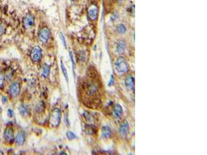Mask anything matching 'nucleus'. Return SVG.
<instances>
[{"label":"nucleus","instance_id":"obj_16","mask_svg":"<svg viewBox=\"0 0 207 155\" xmlns=\"http://www.w3.org/2000/svg\"><path fill=\"white\" fill-rule=\"evenodd\" d=\"M117 31H118V33L120 34H124L126 32V28L123 24H119L117 26Z\"/></svg>","mask_w":207,"mask_h":155},{"label":"nucleus","instance_id":"obj_22","mask_svg":"<svg viewBox=\"0 0 207 155\" xmlns=\"http://www.w3.org/2000/svg\"><path fill=\"white\" fill-rule=\"evenodd\" d=\"M8 115L9 117H12V116L14 115V112H13L12 110L9 109V110H8Z\"/></svg>","mask_w":207,"mask_h":155},{"label":"nucleus","instance_id":"obj_24","mask_svg":"<svg viewBox=\"0 0 207 155\" xmlns=\"http://www.w3.org/2000/svg\"><path fill=\"white\" fill-rule=\"evenodd\" d=\"M113 82H114V79H113V75H111V78L110 81H109V86H111V85H113Z\"/></svg>","mask_w":207,"mask_h":155},{"label":"nucleus","instance_id":"obj_20","mask_svg":"<svg viewBox=\"0 0 207 155\" xmlns=\"http://www.w3.org/2000/svg\"><path fill=\"white\" fill-rule=\"evenodd\" d=\"M60 38L61 40L62 43L63 44L64 46L65 47V48H67V42H66V40L65 38V37H64V35L62 34V33H60Z\"/></svg>","mask_w":207,"mask_h":155},{"label":"nucleus","instance_id":"obj_13","mask_svg":"<svg viewBox=\"0 0 207 155\" xmlns=\"http://www.w3.org/2000/svg\"><path fill=\"white\" fill-rule=\"evenodd\" d=\"M16 142L18 145H22L25 141V135L23 132H20L16 137Z\"/></svg>","mask_w":207,"mask_h":155},{"label":"nucleus","instance_id":"obj_8","mask_svg":"<svg viewBox=\"0 0 207 155\" xmlns=\"http://www.w3.org/2000/svg\"><path fill=\"white\" fill-rule=\"evenodd\" d=\"M125 84L126 87L132 91L135 90V79L132 76H128L125 79Z\"/></svg>","mask_w":207,"mask_h":155},{"label":"nucleus","instance_id":"obj_1","mask_svg":"<svg viewBox=\"0 0 207 155\" xmlns=\"http://www.w3.org/2000/svg\"><path fill=\"white\" fill-rule=\"evenodd\" d=\"M115 69L120 74L127 72L128 70V65L126 61L123 57H120L116 60L115 63Z\"/></svg>","mask_w":207,"mask_h":155},{"label":"nucleus","instance_id":"obj_15","mask_svg":"<svg viewBox=\"0 0 207 155\" xmlns=\"http://www.w3.org/2000/svg\"><path fill=\"white\" fill-rule=\"evenodd\" d=\"M50 71V67L48 65L43 64L42 68V75L44 77L47 78L48 77L49 75Z\"/></svg>","mask_w":207,"mask_h":155},{"label":"nucleus","instance_id":"obj_23","mask_svg":"<svg viewBox=\"0 0 207 155\" xmlns=\"http://www.w3.org/2000/svg\"><path fill=\"white\" fill-rule=\"evenodd\" d=\"M4 31H5V29L4 28L3 26L0 24V35H2L4 33Z\"/></svg>","mask_w":207,"mask_h":155},{"label":"nucleus","instance_id":"obj_25","mask_svg":"<svg viewBox=\"0 0 207 155\" xmlns=\"http://www.w3.org/2000/svg\"><path fill=\"white\" fill-rule=\"evenodd\" d=\"M7 101V98H6V97H5V96H3L2 97V102H3V103H5V102H6Z\"/></svg>","mask_w":207,"mask_h":155},{"label":"nucleus","instance_id":"obj_5","mask_svg":"<svg viewBox=\"0 0 207 155\" xmlns=\"http://www.w3.org/2000/svg\"><path fill=\"white\" fill-rule=\"evenodd\" d=\"M98 8L96 5H91L90 6L88 9V16L91 20L92 21L96 20L98 17Z\"/></svg>","mask_w":207,"mask_h":155},{"label":"nucleus","instance_id":"obj_19","mask_svg":"<svg viewBox=\"0 0 207 155\" xmlns=\"http://www.w3.org/2000/svg\"><path fill=\"white\" fill-rule=\"evenodd\" d=\"M67 135L68 139L70 140L75 139L76 138V135H75L74 133L71 131L67 132Z\"/></svg>","mask_w":207,"mask_h":155},{"label":"nucleus","instance_id":"obj_11","mask_svg":"<svg viewBox=\"0 0 207 155\" xmlns=\"http://www.w3.org/2000/svg\"><path fill=\"white\" fill-rule=\"evenodd\" d=\"M113 112L117 117H120L123 114V108L119 103H116L113 108Z\"/></svg>","mask_w":207,"mask_h":155},{"label":"nucleus","instance_id":"obj_12","mask_svg":"<svg viewBox=\"0 0 207 155\" xmlns=\"http://www.w3.org/2000/svg\"><path fill=\"white\" fill-rule=\"evenodd\" d=\"M102 135L103 137L105 139H108L111 137L112 131L109 127L104 126L102 128Z\"/></svg>","mask_w":207,"mask_h":155},{"label":"nucleus","instance_id":"obj_21","mask_svg":"<svg viewBox=\"0 0 207 155\" xmlns=\"http://www.w3.org/2000/svg\"><path fill=\"white\" fill-rule=\"evenodd\" d=\"M4 81V76H3V75L0 72V88H2L3 86Z\"/></svg>","mask_w":207,"mask_h":155},{"label":"nucleus","instance_id":"obj_14","mask_svg":"<svg viewBox=\"0 0 207 155\" xmlns=\"http://www.w3.org/2000/svg\"><path fill=\"white\" fill-rule=\"evenodd\" d=\"M126 44L123 40H120L118 42L116 46L117 51L120 54H122L125 51L126 49Z\"/></svg>","mask_w":207,"mask_h":155},{"label":"nucleus","instance_id":"obj_2","mask_svg":"<svg viewBox=\"0 0 207 155\" xmlns=\"http://www.w3.org/2000/svg\"><path fill=\"white\" fill-rule=\"evenodd\" d=\"M61 114L58 108H54L51 112L49 119V124L52 127H57L61 121Z\"/></svg>","mask_w":207,"mask_h":155},{"label":"nucleus","instance_id":"obj_6","mask_svg":"<svg viewBox=\"0 0 207 155\" xmlns=\"http://www.w3.org/2000/svg\"><path fill=\"white\" fill-rule=\"evenodd\" d=\"M34 24L33 16L30 14H28L23 19V25L26 28H31Z\"/></svg>","mask_w":207,"mask_h":155},{"label":"nucleus","instance_id":"obj_4","mask_svg":"<svg viewBox=\"0 0 207 155\" xmlns=\"http://www.w3.org/2000/svg\"><path fill=\"white\" fill-rule=\"evenodd\" d=\"M50 35V32L48 28H42L39 32V38L42 42L46 43L49 39Z\"/></svg>","mask_w":207,"mask_h":155},{"label":"nucleus","instance_id":"obj_3","mask_svg":"<svg viewBox=\"0 0 207 155\" xmlns=\"http://www.w3.org/2000/svg\"><path fill=\"white\" fill-rule=\"evenodd\" d=\"M31 58L33 62H37L41 61L42 57V51L39 46H35L32 50Z\"/></svg>","mask_w":207,"mask_h":155},{"label":"nucleus","instance_id":"obj_18","mask_svg":"<svg viewBox=\"0 0 207 155\" xmlns=\"http://www.w3.org/2000/svg\"><path fill=\"white\" fill-rule=\"evenodd\" d=\"M69 57L71 58V60L72 61V68H73V70L74 72L75 68H76V64H75V62L74 59V55L72 53V52L69 51Z\"/></svg>","mask_w":207,"mask_h":155},{"label":"nucleus","instance_id":"obj_10","mask_svg":"<svg viewBox=\"0 0 207 155\" xmlns=\"http://www.w3.org/2000/svg\"><path fill=\"white\" fill-rule=\"evenodd\" d=\"M14 137V133L13 129L10 127L7 128L4 132V137L5 140L9 142L13 141Z\"/></svg>","mask_w":207,"mask_h":155},{"label":"nucleus","instance_id":"obj_17","mask_svg":"<svg viewBox=\"0 0 207 155\" xmlns=\"http://www.w3.org/2000/svg\"><path fill=\"white\" fill-rule=\"evenodd\" d=\"M61 63V67L62 71L63 73L65 79L67 80V82H68L69 81V76H68V73H67V68H66V67H65L64 64H63V63L62 62V61Z\"/></svg>","mask_w":207,"mask_h":155},{"label":"nucleus","instance_id":"obj_7","mask_svg":"<svg viewBox=\"0 0 207 155\" xmlns=\"http://www.w3.org/2000/svg\"><path fill=\"white\" fill-rule=\"evenodd\" d=\"M20 91V85L18 82L13 83L10 86V95L14 97H16L19 95Z\"/></svg>","mask_w":207,"mask_h":155},{"label":"nucleus","instance_id":"obj_9","mask_svg":"<svg viewBox=\"0 0 207 155\" xmlns=\"http://www.w3.org/2000/svg\"><path fill=\"white\" fill-rule=\"evenodd\" d=\"M129 128H130L129 124L128 123V121H123V123L121 124L119 128V132L123 136L125 137L128 133Z\"/></svg>","mask_w":207,"mask_h":155}]
</instances>
